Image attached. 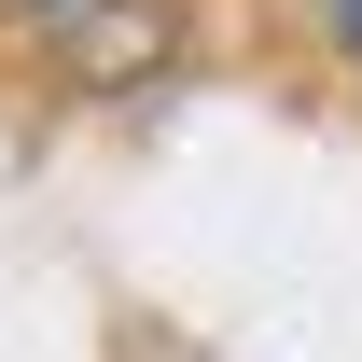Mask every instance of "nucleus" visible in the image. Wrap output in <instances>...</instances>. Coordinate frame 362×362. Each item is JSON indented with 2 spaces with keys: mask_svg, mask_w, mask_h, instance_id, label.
Segmentation results:
<instances>
[{
  "mask_svg": "<svg viewBox=\"0 0 362 362\" xmlns=\"http://www.w3.org/2000/svg\"><path fill=\"white\" fill-rule=\"evenodd\" d=\"M334 28H349V56H362V0H334Z\"/></svg>",
  "mask_w": 362,
  "mask_h": 362,
  "instance_id": "f257e3e1",
  "label": "nucleus"
},
{
  "mask_svg": "<svg viewBox=\"0 0 362 362\" xmlns=\"http://www.w3.org/2000/svg\"><path fill=\"white\" fill-rule=\"evenodd\" d=\"M42 14H70V0H42Z\"/></svg>",
  "mask_w": 362,
  "mask_h": 362,
  "instance_id": "f03ea898",
  "label": "nucleus"
}]
</instances>
